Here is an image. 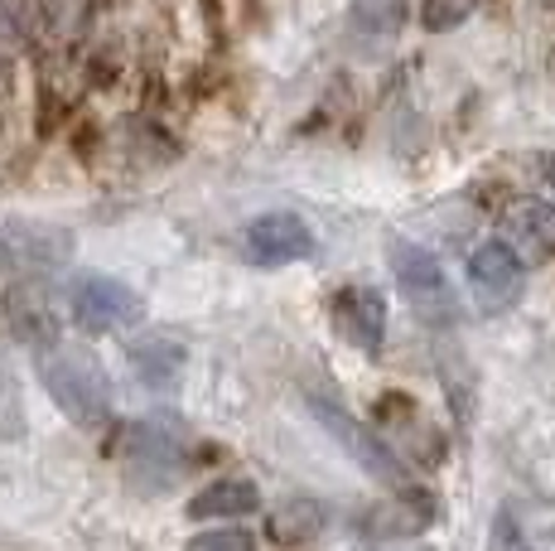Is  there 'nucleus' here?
Here are the masks:
<instances>
[{
    "label": "nucleus",
    "instance_id": "1",
    "mask_svg": "<svg viewBox=\"0 0 555 551\" xmlns=\"http://www.w3.org/2000/svg\"><path fill=\"white\" fill-rule=\"evenodd\" d=\"M35 368L53 407L68 421H78L88 431L112 421V383H106V368L92 348L68 344V338H49V344L35 348Z\"/></svg>",
    "mask_w": 555,
    "mask_h": 551
},
{
    "label": "nucleus",
    "instance_id": "2",
    "mask_svg": "<svg viewBox=\"0 0 555 551\" xmlns=\"http://www.w3.org/2000/svg\"><path fill=\"white\" fill-rule=\"evenodd\" d=\"M309 417H314L319 426L328 431V440H334L338 450H344L362 474H372V479L387 484V489H411V470H405L401 454L391 450V445L382 440L372 426H362L358 417H348V411L338 407V401H328V397H309Z\"/></svg>",
    "mask_w": 555,
    "mask_h": 551
},
{
    "label": "nucleus",
    "instance_id": "3",
    "mask_svg": "<svg viewBox=\"0 0 555 551\" xmlns=\"http://www.w3.org/2000/svg\"><path fill=\"white\" fill-rule=\"evenodd\" d=\"M391 276H397V285L405 291V300H411V310L421 315L425 324H454L459 305H454V285L450 276H444L440 257L425 247H415V242H391Z\"/></svg>",
    "mask_w": 555,
    "mask_h": 551
},
{
    "label": "nucleus",
    "instance_id": "4",
    "mask_svg": "<svg viewBox=\"0 0 555 551\" xmlns=\"http://www.w3.org/2000/svg\"><path fill=\"white\" fill-rule=\"evenodd\" d=\"M68 315L78 330L112 334V330H126V324H141L145 300L126 281H116V276L92 271V276H78V281L68 285Z\"/></svg>",
    "mask_w": 555,
    "mask_h": 551
},
{
    "label": "nucleus",
    "instance_id": "5",
    "mask_svg": "<svg viewBox=\"0 0 555 551\" xmlns=\"http://www.w3.org/2000/svg\"><path fill=\"white\" fill-rule=\"evenodd\" d=\"M468 285H474V300L483 315H503L521 300V285H527V261L507 247L503 238L478 242L468 252Z\"/></svg>",
    "mask_w": 555,
    "mask_h": 551
},
{
    "label": "nucleus",
    "instance_id": "6",
    "mask_svg": "<svg viewBox=\"0 0 555 551\" xmlns=\"http://www.w3.org/2000/svg\"><path fill=\"white\" fill-rule=\"evenodd\" d=\"M0 257L29 271H53L73 257V232L53 228V222L10 218V222H0Z\"/></svg>",
    "mask_w": 555,
    "mask_h": 551
},
{
    "label": "nucleus",
    "instance_id": "7",
    "mask_svg": "<svg viewBox=\"0 0 555 551\" xmlns=\"http://www.w3.org/2000/svg\"><path fill=\"white\" fill-rule=\"evenodd\" d=\"M247 252L261 267H291L314 257V232L300 214H261L247 228Z\"/></svg>",
    "mask_w": 555,
    "mask_h": 551
},
{
    "label": "nucleus",
    "instance_id": "8",
    "mask_svg": "<svg viewBox=\"0 0 555 551\" xmlns=\"http://www.w3.org/2000/svg\"><path fill=\"white\" fill-rule=\"evenodd\" d=\"M334 330L362 354H377L387 338V300L372 285H348L334 295Z\"/></svg>",
    "mask_w": 555,
    "mask_h": 551
},
{
    "label": "nucleus",
    "instance_id": "9",
    "mask_svg": "<svg viewBox=\"0 0 555 551\" xmlns=\"http://www.w3.org/2000/svg\"><path fill=\"white\" fill-rule=\"evenodd\" d=\"M503 242L521 261H551L555 257V208L541 198H517L503 214Z\"/></svg>",
    "mask_w": 555,
    "mask_h": 551
},
{
    "label": "nucleus",
    "instance_id": "10",
    "mask_svg": "<svg viewBox=\"0 0 555 551\" xmlns=\"http://www.w3.org/2000/svg\"><path fill=\"white\" fill-rule=\"evenodd\" d=\"M126 358H131L135 383H145L151 392H175L179 383H184L189 348L179 344V338H169V334H145V338H135V344L126 348Z\"/></svg>",
    "mask_w": 555,
    "mask_h": 551
},
{
    "label": "nucleus",
    "instance_id": "11",
    "mask_svg": "<svg viewBox=\"0 0 555 551\" xmlns=\"http://www.w3.org/2000/svg\"><path fill=\"white\" fill-rule=\"evenodd\" d=\"M435 523V498L421 489H397V498L382 508H372L362 517V533L367 537H415Z\"/></svg>",
    "mask_w": 555,
    "mask_h": 551
},
{
    "label": "nucleus",
    "instance_id": "12",
    "mask_svg": "<svg viewBox=\"0 0 555 551\" xmlns=\"http://www.w3.org/2000/svg\"><path fill=\"white\" fill-rule=\"evenodd\" d=\"M256 508H261V494L247 479H218L189 498V517L194 523H232V517H251Z\"/></svg>",
    "mask_w": 555,
    "mask_h": 551
},
{
    "label": "nucleus",
    "instance_id": "13",
    "mask_svg": "<svg viewBox=\"0 0 555 551\" xmlns=\"http://www.w3.org/2000/svg\"><path fill=\"white\" fill-rule=\"evenodd\" d=\"M348 20H353L358 35L391 39V35H397V29L405 25V0H358Z\"/></svg>",
    "mask_w": 555,
    "mask_h": 551
},
{
    "label": "nucleus",
    "instance_id": "14",
    "mask_svg": "<svg viewBox=\"0 0 555 551\" xmlns=\"http://www.w3.org/2000/svg\"><path fill=\"white\" fill-rule=\"evenodd\" d=\"M488 551H541L537 527L521 523L517 508H503V513L493 517V542H488Z\"/></svg>",
    "mask_w": 555,
    "mask_h": 551
},
{
    "label": "nucleus",
    "instance_id": "15",
    "mask_svg": "<svg viewBox=\"0 0 555 551\" xmlns=\"http://www.w3.org/2000/svg\"><path fill=\"white\" fill-rule=\"evenodd\" d=\"M474 10H478V0H425V5H421V25L430 29V35H444V29L464 25Z\"/></svg>",
    "mask_w": 555,
    "mask_h": 551
},
{
    "label": "nucleus",
    "instance_id": "16",
    "mask_svg": "<svg viewBox=\"0 0 555 551\" xmlns=\"http://www.w3.org/2000/svg\"><path fill=\"white\" fill-rule=\"evenodd\" d=\"M184 551H256V537L247 527H208V533L189 537Z\"/></svg>",
    "mask_w": 555,
    "mask_h": 551
},
{
    "label": "nucleus",
    "instance_id": "17",
    "mask_svg": "<svg viewBox=\"0 0 555 551\" xmlns=\"http://www.w3.org/2000/svg\"><path fill=\"white\" fill-rule=\"evenodd\" d=\"M281 542H305V537H314L319 533V508L314 503H300V508H285L281 513V523L271 527Z\"/></svg>",
    "mask_w": 555,
    "mask_h": 551
},
{
    "label": "nucleus",
    "instance_id": "18",
    "mask_svg": "<svg viewBox=\"0 0 555 551\" xmlns=\"http://www.w3.org/2000/svg\"><path fill=\"white\" fill-rule=\"evenodd\" d=\"M20 44H25V35H20V20H15V10L0 0V63L20 59Z\"/></svg>",
    "mask_w": 555,
    "mask_h": 551
},
{
    "label": "nucleus",
    "instance_id": "19",
    "mask_svg": "<svg viewBox=\"0 0 555 551\" xmlns=\"http://www.w3.org/2000/svg\"><path fill=\"white\" fill-rule=\"evenodd\" d=\"M0 411L20 421V397H15V387H10V377H0ZM0 436H5V426H0Z\"/></svg>",
    "mask_w": 555,
    "mask_h": 551
},
{
    "label": "nucleus",
    "instance_id": "20",
    "mask_svg": "<svg viewBox=\"0 0 555 551\" xmlns=\"http://www.w3.org/2000/svg\"><path fill=\"white\" fill-rule=\"evenodd\" d=\"M546 179H551V184H555V151H551V161H546Z\"/></svg>",
    "mask_w": 555,
    "mask_h": 551
}]
</instances>
